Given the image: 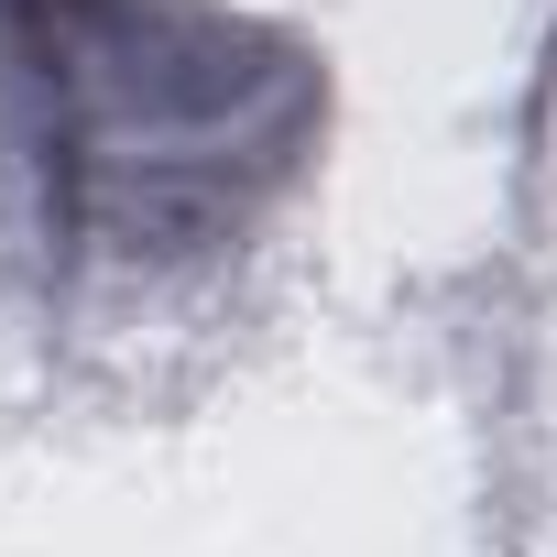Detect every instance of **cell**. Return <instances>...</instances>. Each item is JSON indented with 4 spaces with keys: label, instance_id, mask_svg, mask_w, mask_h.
<instances>
[{
    "label": "cell",
    "instance_id": "cell-1",
    "mask_svg": "<svg viewBox=\"0 0 557 557\" xmlns=\"http://www.w3.org/2000/svg\"><path fill=\"white\" fill-rule=\"evenodd\" d=\"M45 186L55 219L99 251H208L318 132V66L230 12H143L88 0L45 23Z\"/></svg>",
    "mask_w": 557,
    "mask_h": 557
},
{
    "label": "cell",
    "instance_id": "cell-2",
    "mask_svg": "<svg viewBox=\"0 0 557 557\" xmlns=\"http://www.w3.org/2000/svg\"><path fill=\"white\" fill-rule=\"evenodd\" d=\"M23 12H45V23H66V12H88V0H23Z\"/></svg>",
    "mask_w": 557,
    "mask_h": 557
}]
</instances>
